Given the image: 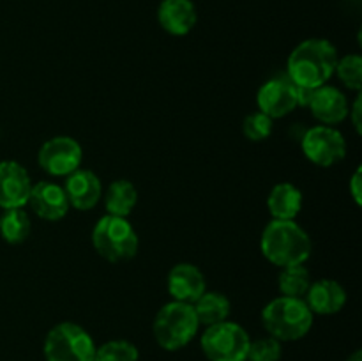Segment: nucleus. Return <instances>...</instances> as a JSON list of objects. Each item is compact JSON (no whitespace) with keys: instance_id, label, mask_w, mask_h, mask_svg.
Segmentation results:
<instances>
[{"instance_id":"nucleus-24","label":"nucleus","mask_w":362,"mask_h":361,"mask_svg":"<svg viewBox=\"0 0 362 361\" xmlns=\"http://www.w3.org/2000/svg\"><path fill=\"white\" fill-rule=\"evenodd\" d=\"M336 74L341 80V84L345 85L350 91L361 92L362 88V57L357 53L352 55H345L341 59H338L336 64Z\"/></svg>"},{"instance_id":"nucleus-14","label":"nucleus","mask_w":362,"mask_h":361,"mask_svg":"<svg viewBox=\"0 0 362 361\" xmlns=\"http://www.w3.org/2000/svg\"><path fill=\"white\" fill-rule=\"evenodd\" d=\"M166 289L173 301L193 304L207 290L205 276L200 269L189 262L175 264L166 278Z\"/></svg>"},{"instance_id":"nucleus-8","label":"nucleus","mask_w":362,"mask_h":361,"mask_svg":"<svg viewBox=\"0 0 362 361\" xmlns=\"http://www.w3.org/2000/svg\"><path fill=\"white\" fill-rule=\"evenodd\" d=\"M311 91L297 87L288 76L271 78L258 88V112L265 113L272 120L281 119L299 106H306Z\"/></svg>"},{"instance_id":"nucleus-16","label":"nucleus","mask_w":362,"mask_h":361,"mask_svg":"<svg viewBox=\"0 0 362 361\" xmlns=\"http://www.w3.org/2000/svg\"><path fill=\"white\" fill-rule=\"evenodd\" d=\"M158 21L170 35L182 38L194 28L198 11L193 0H161L158 7Z\"/></svg>"},{"instance_id":"nucleus-23","label":"nucleus","mask_w":362,"mask_h":361,"mask_svg":"<svg viewBox=\"0 0 362 361\" xmlns=\"http://www.w3.org/2000/svg\"><path fill=\"white\" fill-rule=\"evenodd\" d=\"M140 350L127 340H110L95 347L94 361H138Z\"/></svg>"},{"instance_id":"nucleus-6","label":"nucleus","mask_w":362,"mask_h":361,"mask_svg":"<svg viewBox=\"0 0 362 361\" xmlns=\"http://www.w3.org/2000/svg\"><path fill=\"white\" fill-rule=\"evenodd\" d=\"M95 342L76 322H59L48 331L42 345L45 361H94Z\"/></svg>"},{"instance_id":"nucleus-10","label":"nucleus","mask_w":362,"mask_h":361,"mask_svg":"<svg viewBox=\"0 0 362 361\" xmlns=\"http://www.w3.org/2000/svg\"><path fill=\"white\" fill-rule=\"evenodd\" d=\"M83 149L71 137H53L37 152L39 166L53 177H67L80 168Z\"/></svg>"},{"instance_id":"nucleus-9","label":"nucleus","mask_w":362,"mask_h":361,"mask_svg":"<svg viewBox=\"0 0 362 361\" xmlns=\"http://www.w3.org/2000/svg\"><path fill=\"white\" fill-rule=\"evenodd\" d=\"M300 149L313 165L329 168L338 165L346 156V140L334 126L318 124L304 133Z\"/></svg>"},{"instance_id":"nucleus-22","label":"nucleus","mask_w":362,"mask_h":361,"mask_svg":"<svg viewBox=\"0 0 362 361\" xmlns=\"http://www.w3.org/2000/svg\"><path fill=\"white\" fill-rule=\"evenodd\" d=\"M311 282H313L311 280V273L308 271L306 265H290V268H283L281 273H279L278 287L281 296L300 297V299H304Z\"/></svg>"},{"instance_id":"nucleus-26","label":"nucleus","mask_w":362,"mask_h":361,"mask_svg":"<svg viewBox=\"0 0 362 361\" xmlns=\"http://www.w3.org/2000/svg\"><path fill=\"white\" fill-rule=\"evenodd\" d=\"M283 356L281 342L272 336L251 340L246 361H279Z\"/></svg>"},{"instance_id":"nucleus-11","label":"nucleus","mask_w":362,"mask_h":361,"mask_svg":"<svg viewBox=\"0 0 362 361\" xmlns=\"http://www.w3.org/2000/svg\"><path fill=\"white\" fill-rule=\"evenodd\" d=\"M32 179L27 168L13 159L0 161V207L21 209L27 205Z\"/></svg>"},{"instance_id":"nucleus-29","label":"nucleus","mask_w":362,"mask_h":361,"mask_svg":"<svg viewBox=\"0 0 362 361\" xmlns=\"http://www.w3.org/2000/svg\"><path fill=\"white\" fill-rule=\"evenodd\" d=\"M346 361H362V350H356L354 354H350Z\"/></svg>"},{"instance_id":"nucleus-12","label":"nucleus","mask_w":362,"mask_h":361,"mask_svg":"<svg viewBox=\"0 0 362 361\" xmlns=\"http://www.w3.org/2000/svg\"><path fill=\"white\" fill-rule=\"evenodd\" d=\"M308 108L311 110L315 119L325 126H336L349 117V101L339 88L332 85H322L313 88L308 99Z\"/></svg>"},{"instance_id":"nucleus-19","label":"nucleus","mask_w":362,"mask_h":361,"mask_svg":"<svg viewBox=\"0 0 362 361\" xmlns=\"http://www.w3.org/2000/svg\"><path fill=\"white\" fill-rule=\"evenodd\" d=\"M193 308L200 326L209 328V326L228 321L230 311H232V303H230V299L223 292L205 290V292L194 301Z\"/></svg>"},{"instance_id":"nucleus-15","label":"nucleus","mask_w":362,"mask_h":361,"mask_svg":"<svg viewBox=\"0 0 362 361\" xmlns=\"http://www.w3.org/2000/svg\"><path fill=\"white\" fill-rule=\"evenodd\" d=\"M64 191H66L69 207L78 209V211H90L103 197V184L94 172L78 168L67 176Z\"/></svg>"},{"instance_id":"nucleus-25","label":"nucleus","mask_w":362,"mask_h":361,"mask_svg":"<svg viewBox=\"0 0 362 361\" xmlns=\"http://www.w3.org/2000/svg\"><path fill=\"white\" fill-rule=\"evenodd\" d=\"M272 127H274V124H272L271 117H267L262 112L250 113L243 120V133L251 142L267 140L272 134Z\"/></svg>"},{"instance_id":"nucleus-7","label":"nucleus","mask_w":362,"mask_h":361,"mask_svg":"<svg viewBox=\"0 0 362 361\" xmlns=\"http://www.w3.org/2000/svg\"><path fill=\"white\" fill-rule=\"evenodd\" d=\"M251 336L240 324L232 321L205 328L200 347L209 361H246Z\"/></svg>"},{"instance_id":"nucleus-13","label":"nucleus","mask_w":362,"mask_h":361,"mask_svg":"<svg viewBox=\"0 0 362 361\" xmlns=\"http://www.w3.org/2000/svg\"><path fill=\"white\" fill-rule=\"evenodd\" d=\"M27 205H30L32 211L46 222H59L69 211L66 191L60 184L52 183V180L32 184Z\"/></svg>"},{"instance_id":"nucleus-28","label":"nucleus","mask_w":362,"mask_h":361,"mask_svg":"<svg viewBox=\"0 0 362 361\" xmlns=\"http://www.w3.org/2000/svg\"><path fill=\"white\" fill-rule=\"evenodd\" d=\"M361 96H357L356 101H354L352 108H349V117L352 119V124L354 127H356L357 133L361 134Z\"/></svg>"},{"instance_id":"nucleus-2","label":"nucleus","mask_w":362,"mask_h":361,"mask_svg":"<svg viewBox=\"0 0 362 361\" xmlns=\"http://www.w3.org/2000/svg\"><path fill=\"white\" fill-rule=\"evenodd\" d=\"M260 251L276 268L300 265L311 257V237L296 219H272L260 237Z\"/></svg>"},{"instance_id":"nucleus-20","label":"nucleus","mask_w":362,"mask_h":361,"mask_svg":"<svg viewBox=\"0 0 362 361\" xmlns=\"http://www.w3.org/2000/svg\"><path fill=\"white\" fill-rule=\"evenodd\" d=\"M138 202V190L134 184L127 179H117L108 186L105 193V207L106 214L112 216H127L133 212L134 205Z\"/></svg>"},{"instance_id":"nucleus-18","label":"nucleus","mask_w":362,"mask_h":361,"mask_svg":"<svg viewBox=\"0 0 362 361\" xmlns=\"http://www.w3.org/2000/svg\"><path fill=\"white\" fill-rule=\"evenodd\" d=\"M267 207L272 219H296L303 209V193L292 183H279L267 197Z\"/></svg>"},{"instance_id":"nucleus-27","label":"nucleus","mask_w":362,"mask_h":361,"mask_svg":"<svg viewBox=\"0 0 362 361\" xmlns=\"http://www.w3.org/2000/svg\"><path fill=\"white\" fill-rule=\"evenodd\" d=\"M349 191H350V195H352L356 205H361L362 204V172H361V168H357L356 172H354L352 179H350V184H349Z\"/></svg>"},{"instance_id":"nucleus-17","label":"nucleus","mask_w":362,"mask_h":361,"mask_svg":"<svg viewBox=\"0 0 362 361\" xmlns=\"http://www.w3.org/2000/svg\"><path fill=\"white\" fill-rule=\"evenodd\" d=\"M304 301L313 311V315H334L345 306L346 290L336 280L322 278L311 282Z\"/></svg>"},{"instance_id":"nucleus-3","label":"nucleus","mask_w":362,"mask_h":361,"mask_svg":"<svg viewBox=\"0 0 362 361\" xmlns=\"http://www.w3.org/2000/svg\"><path fill=\"white\" fill-rule=\"evenodd\" d=\"M315 315L300 297L278 296L262 310V324L278 342H297L313 328Z\"/></svg>"},{"instance_id":"nucleus-21","label":"nucleus","mask_w":362,"mask_h":361,"mask_svg":"<svg viewBox=\"0 0 362 361\" xmlns=\"http://www.w3.org/2000/svg\"><path fill=\"white\" fill-rule=\"evenodd\" d=\"M32 230L30 218L21 209H4L0 216V237L9 244H21L28 239Z\"/></svg>"},{"instance_id":"nucleus-5","label":"nucleus","mask_w":362,"mask_h":361,"mask_svg":"<svg viewBox=\"0 0 362 361\" xmlns=\"http://www.w3.org/2000/svg\"><path fill=\"white\" fill-rule=\"evenodd\" d=\"M92 244L105 260L117 264L131 260L138 253L140 239L127 218L106 214L92 230Z\"/></svg>"},{"instance_id":"nucleus-1","label":"nucleus","mask_w":362,"mask_h":361,"mask_svg":"<svg viewBox=\"0 0 362 361\" xmlns=\"http://www.w3.org/2000/svg\"><path fill=\"white\" fill-rule=\"evenodd\" d=\"M338 59V50L329 39H306L290 53L286 60V76L297 87L313 91L327 85L334 76Z\"/></svg>"},{"instance_id":"nucleus-4","label":"nucleus","mask_w":362,"mask_h":361,"mask_svg":"<svg viewBox=\"0 0 362 361\" xmlns=\"http://www.w3.org/2000/svg\"><path fill=\"white\" fill-rule=\"evenodd\" d=\"M200 329L193 304L170 301L163 304L152 322V333L161 349L175 353L189 345Z\"/></svg>"}]
</instances>
